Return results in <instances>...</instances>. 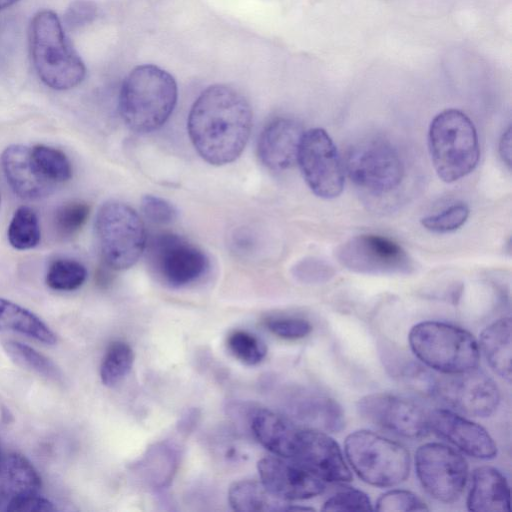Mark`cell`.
<instances>
[{"mask_svg":"<svg viewBox=\"0 0 512 512\" xmlns=\"http://www.w3.org/2000/svg\"><path fill=\"white\" fill-rule=\"evenodd\" d=\"M3 347L7 355L22 368L55 381L61 379V371L55 363L34 348L17 341H6Z\"/></svg>","mask_w":512,"mask_h":512,"instance_id":"cell-28","label":"cell"},{"mask_svg":"<svg viewBox=\"0 0 512 512\" xmlns=\"http://www.w3.org/2000/svg\"><path fill=\"white\" fill-rule=\"evenodd\" d=\"M499 152L503 161L511 166V128L504 132L499 143Z\"/></svg>","mask_w":512,"mask_h":512,"instance_id":"cell-42","label":"cell"},{"mask_svg":"<svg viewBox=\"0 0 512 512\" xmlns=\"http://www.w3.org/2000/svg\"><path fill=\"white\" fill-rule=\"evenodd\" d=\"M97 15V7L92 1L77 0L71 3L64 15V22L70 29H76L92 22Z\"/></svg>","mask_w":512,"mask_h":512,"instance_id":"cell-39","label":"cell"},{"mask_svg":"<svg viewBox=\"0 0 512 512\" xmlns=\"http://www.w3.org/2000/svg\"><path fill=\"white\" fill-rule=\"evenodd\" d=\"M375 510L391 511H428L426 503L416 494L404 489H392L383 493L376 501Z\"/></svg>","mask_w":512,"mask_h":512,"instance_id":"cell-35","label":"cell"},{"mask_svg":"<svg viewBox=\"0 0 512 512\" xmlns=\"http://www.w3.org/2000/svg\"><path fill=\"white\" fill-rule=\"evenodd\" d=\"M379 351L390 376L422 396L435 397L438 378L425 366L385 343Z\"/></svg>","mask_w":512,"mask_h":512,"instance_id":"cell-23","label":"cell"},{"mask_svg":"<svg viewBox=\"0 0 512 512\" xmlns=\"http://www.w3.org/2000/svg\"><path fill=\"white\" fill-rule=\"evenodd\" d=\"M147 258L156 275L172 287L196 282L210 264L203 250L174 233L155 235L148 243Z\"/></svg>","mask_w":512,"mask_h":512,"instance_id":"cell-11","label":"cell"},{"mask_svg":"<svg viewBox=\"0 0 512 512\" xmlns=\"http://www.w3.org/2000/svg\"><path fill=\"white\" fill-rule=\"evenodd\" d=\"M56 510L54 503L40 493L19 498L10 503L6 509L10 512H52Z\"/></svg>","mask_w":512,"mask_h":512,"instance_id":"cell-40","label":"cell"},{"mask_svg":"<svg viewBox=\"0 0 512 512\" xmlns=\"http://www.w3.org/2000/svg\"><path fill=\"white\" fill-rule=\"evenodd\" d=\"M87 278L86 268L72 259L53 261L46 274V284L54 290L72 291L81 287Z\"/></svg>","mask_w":512,"mask_h":512,"instance_id":"cell-31","label":"cell"},{"mask_svg":"<svg viewBox=\"0 0 512 512\" xmlns=\"http://www.w3.org/2000/svg\"><path fill=\"white\" fill-rule=\"evenodd\" d=\"M248 100L225 84L207 87L194 101L187 120L196 152L215 166L235 161L243 152L252 128Z\"/></svg>","mask_w":512,"mask_h":512,"instance_id":"cell-1","label":"cell"},{"mask_svg":"<svg viewBox=\"0 0 512 512\" xmlns=\"http://www.w3.org/2000/svg\"><path fill=\"white\" fill-rule=\"evenodd\" d=\"M347 269L373 275L408 274L413 262L395 241L380 235L362 234L345 242L337 251Z\"/></svg>","mask_w":512,"mask_h":512,"instance_id":"cell-12","label":"cell"},{"mask_svg":"<svg viewBox=\"0 0 512 512\" xmlns=\"http://www.w3.org/2000/svg\"><path fill=\"white\" fill-rule=\"evenodd\" d=\"M140 206L145 218L155 224H170L178 215L177 209L171 202L155 195H144Z\"/></svg>","mask_w":512,"mask_h":512,"instance_id":"cell-37","label":"cell"},{"mask_svg":"<svg viewBox=\"0 0 512 512\" xmlns=\"http://www.w3.org/2000/svg\"><path fill=\"white\" fill-rule=\"evenodd\" d=\"M7 236L9 243L15 249L28 250L36 247L41 238L36 213L30 207H19L10 221Z\"/></svg>","mask_w":512,"mask_h":512,"instance_id":"cell-27","label":"cell"},{"mask_svg":"<svg viewBox=\"0 0 512 512\" xmlns=\"http://www.w3.org/2000/svg\"><path fill=\"white\" fill-rule=\"evenodd\" d=\"M41 478L33 464L23 455L11 453L0 466V510L24 496L38 494Z\"/></svg>","mask_w":512,"mask_h":512,"instance_id":"cell-22","label":"cell"},{"mask_svg":"<svg viewBox=\"0 0 512 512\" xmlns=\"http://www.w3.org/2000/svg\"><path fill=\"white\" fill-rule=\"evenodd\" d=\"M428 147L437 175L448 183L471 173L480 157L475 126L458 109H446L433 118L428 131Z\"/></svg>","mask_w":512,"mask_h":512,"instance_id":"cell-4","label":"cell"},{"mask_svg":"<svg viewBox=\"0 0 512 512\" xmlns=\"http://www.w3.org/2000/svg\"><path fill=\"white\" fill-rule=\"evenodd\" d=\"M295 274L306 282H322L331 276L330 268L315 260H305L295 268Z\"/></svg>","mask_w":512,"mask_h":512,"instance_id":"cell-41","label":"cell"},{"mask_svg":"<svg viewBox=\"0 0 512 512\" xmlns=\"http://www.w3.org/2000/svg\"><path fill=\"white\" fill-rule=\"evenodd\" d=\"M29 47L33 66L48 87L69 90L85 78V65L66 38L58 16L50 10L39 11L32 19Z\"/></svg>","mask_w":512,"mask_h":512,"instance_id":"cell-3","label":"cell"},{"mask_svg":"<svg viewBox=\"0 0 512 512\" xmlns=\"http://www.w3.org/2000/svg\"><path fill=\"white\" fill-rule=\"evenodd\" d=\"M323 511H372L370 498L361 490L346 487L328 498Z\"/></svg>","mask_w":512,"mask_h":512,"instance_id":"cell-36","label":"cell"},{"mask_svg":"<svg viewBox=\"0 0 512 512\" xmlns=\"http://www.w3.org/2000/svg\"><path fill=\"white\" fill-rule=\"evenodd\" d=\"M266 327L276 336L297 340L309 335L312 331L311 323L298 317H277L266 321Z\"/></svg>","mask_w":512,"mask_h":512,"instance_id":"cell-38","label":"cell"},{"mask_svg":"<svg viewBox=\"0 0 512 512\" xmlns=\"http://www.w3.org/2000/svg\"><path fill=\"white\" fill-rule=\"evenodd\" d=\"M292 460L324 482L346 483L352 479L351 470L338 443L321 430L301 428Z\"/></svg>","mask_w":512,"mask_h":512,"instance_id":"cell-15","label":"cell"},{"mask_svg":"<svg viewBox=\"0 0 512 512\" xmlns=\"http://www.w3.org/2000/svg\"><path fill=\"white\" fill-rule=\"evenodd\" d=\"M177 98V83L169 72L153 64L139 65L123 80L119 113L131 131L151 133L169 119Z\"/></svg>","mask_w":512,"mask_h":512,"instance_id":"cell-2","label":"cell"},{"mask_svg":"<svg viewBox=\"0 0 512 512\" xmlns=\"http://www.w3.org/2000/svg\"><path fill=\"white\" fill-rule=\"evenodd\" d=\"M344 170L351 181L371 194H387L399 187L404 166L396 149L387 141L370 139L348 151Z\"/></svg>","mask_w":512,"mask_h":512,"instance_id":"cell-8","label":"cell"},{"mask_svg":"<svg viewBox=\"0 0 512 512\" xmlns=\"http://www.w3.org/2000/svg\"><path fill=\"white\" fill-rule=\"evenodd\" d=\"M227 346L234 357L247 365L260 363L267 353L265 344L257 336L242 330L229 335Z\"/></svg>","mask_w":512,"mask_h":512,"instance_id":"cell-32","label":"cell"},{"mask_svg":"<svg viewBox=\"0 0 512 512\" xmlns=\"http://www.w3.org/2000/svg\"><path fill=\"white\" fill-rule=\"evenodd\" d=\"M469 216L465 203H455L439 213L421 219V224L434 233H447L459 229Z\"/></svg>","mask_w":512,"mask_h":512,"instance_id":"cell-34","label":"cell"},{"mask_svg":"<svg viewBox=\"0 0 512 512\" xmlns=\"http://www.w3.org/2000/svg\"><path fill=\"white\" fill-rule=\"evenodd\" d=\"M90 207L83 201H70L61 205L54 215V227L61 237H70L77 233L86 223Z\"/></svg>","mask_w":512,"mask_h":512,"instance_id":"cell-33","label":"cell"},{"mask_svg":"<svg viewBox=\"0 0 512 512\" xmlns=\"http://www.w3.org/2000/svg\"><path fill=\"white\" fill-rule=\"evenodd\" d=\"M303 133L302 126L291 118L273 119L259 135L257 143L259 160L273 171L289 169L297 163Z\"/></svg>","mask_w":512,"mask_h":512,"instance_id":"cell-18","label":"cell"},{"mask_svg":"<svg viewBox=\"0 0 512 512\" xmlns=\"http://www.w3.org/2000/svg\"><path fill=\"white\" fill-rule=\"evenodd\" d=\"M297 163L310 190L318 197L332 199L344 187V166L337 148L322 128L304 131Z\"/></svg>","mask_w":512,"mask_h":512,"instance_id":"cell-10","label":"cell"},{"mask_svg":"<svg viewBox=\"0 0 512 512\" xmlns=\"http://www.w3.org/2000/svg\"><path fill=\"white\" fill-rule=\"evenodd\" d=\"M356 408L364 420L403 438H423L430 431L428 413L406 397L372 393L360 398Z\"/></svg>","mask_w":512,"mask_h":512,"instance_id":"cell-13","label":"cell"},{"mask_svg":"<svg viewBox=\"0 0 512 512\" xmlns=\"http://www.w3.org/2000/svg\"><path fill=\"white\" fill-rule=\"evenodd\" d=\"M134 362L132 348L123 341L112 342L100 365V378L108 387L118 384L131 370Z\"/></svg>","mask_w":512,"mask_h":512,"instance_id":"cell-29","label":"cell"},{"mask_svg":"<svg viewBox=\"0 0 512 512\" xmlns=\"http://www.w3.org/2000/svg\"><path fill=\"white\" fill-rule=\"evenodd\" d=\"M466 504L472 512H509L511 502L507 479L495 467H477L472 474Z\"/></svg>","mask_w":512,"mask_h":512,"instance_id":"cell-21","label":"cell"},{"mask_svg":"<svg viewBox=\"0 0 512 512\" xmlns=\"http://www.w3.org/2000/svg\"><path fill=\"white\" fill-rule=\"evenodd\" d=\"M228 501L235 511L240 512L288 511L291 505L270 492L261 481L256 480L233 483L228 491Z\"/></svg>","mask_w":512,"mask_h":512,"instance_id":"cell-25","label":"cell"},{"mask_svg":"<svg viewBox=\"0 0 512 512\" xmlns=\"http://www.w3.org/2000/svg\"><path fill=\"white\" fill-rule=\"evenodd\" d=\"M250 426L258 442L273 455L294 457L302 427L266 408H258L251 414Z\"/></svg>","mask_w":512,"mask_h":512,"instance_id":"cell-20","label":"cell"},{"mask_svg":"<svg viewBox=\"0 0 512 512\" xmlns=\"http://www.w3.org/2000/svg\"><path fill=\"white\" fill-rule=\"evenodd\" d=\"M2 460H3V456H2L1 447H0V466H1Z\"/></svg>","mask_w":512,"mask_h":512,"instance_id":"cell-44","label":"cell"},{"mask_svg":"<svg viewBox=\"0 0 512 512\" xmlns=\"http://www.w3.org/2000/svg\"><path fill=\"white\" fill-rule=\"evenodd\" d=\"M31 155L39 171L54 184L58 185L71 178V163L61 150L46 145H36L31 148Z\"/></svg>","mask_w":512,"mask_h":512,"instance_id":"cell-30","label":"cell"},{"mask_svg":"<svg viewBox=\"0 0 512 512\" xmlns=\"http://www.w3.org/2000/svg\"><path fill=\"white\" fill-rule=\"evenodd\" d=\"M18 1L19 0H0V10L10 7Z\"/></svg>","mask_w":512,"mask_h":512,"instance_id":"cell-43","label":"cell"},{"mask_svg":"<svg viewBox=\"0 0 512 512\" xmlns=\"http://www.w3.org/2000/svg\"><path fill=\"white\" fill-rule=\"evenodd\" d=\"M345 456L357 476L376 487H392L407 479L410 454L400 443L361 429L347 435Z\"/></svg>","mask_w":512,"mask_h":512,"instance_id":"cell-6","label":"cell"},{"mask_svg":"<svg viewBox=\"0 0 512 512\" xmlns=\"http://www.w3.org/2000/svg\"><path fill=\"white\" fill-rule=\"evenodd\" d=\"M1 165L9 186L23 199H42L56 189L57 185L45 178L37 168L28 146L14 144L5 148Z\"/></svg>","mask_w":512,"mask_h":512,"instance_id":"cell-19","label":"cell"},{"mask_svg":"<svg viewBox=\"0 0 512 512\" xmlns=\"http://www.w3.org/2000/svg\"><path fill=\"white\" fill-rule=\"evenodd\" d=\"M435 397L457 413L486 418L497 410L500 391L496 382L477 367L438 378Z\"/></svg>","mask_w":512,"mask_h":512,"instance_id":"cell-14","label":"cell"},{"mask_svg":"<svg viewBox=\"0 0 512 512\" xmlns=\"http://www.w3.org/2000/svg\"><path fill=\"white\" fill-rule=\"evenodd\" d=\"M415 469L425 491L443 503H453L460 498L469 474L463 455L439 442L425 443L417 449Z\"/></svg>","mask_w":512,"mask_h":512,"instance_id":"cell-9","label":"cell"},{"mask_svg":"<svg viewBox=\"0 0 512 512\" xmlns=\"http://www.w3.org/2000/svg\"><path fill=\"white\" fill-rule=\"evenodd\" d=\"M0 331L20 333L49 345L57 340L53 331L37 315L3 298H0Z\"/></svg>","mask_w":512,"mask_h":512,"instance_id":"cell-26","label":"cell"},{"mask_svg":"<svg viewBox=\"0 0 512 512\" xmlns=\"http://www.w3.org/2000/svg\"><path fill=\"white\" fill-rule=\"evenodd\" d=\"M257 470L265 487L285 501L310 499L325 489L323 480L292 459L265 457L258 461Z\"/></svg>","mask_w":512,"mask_h":512,"instance_id":"cell-16","label":"cell"},{"mask_svg":"<svg viewBox=\"0 0 512 512\" xmlns=\"http://www.w3.org/2000/svg\"><path fill=\"white\" fill-rule=\"evenodd\" d=\"M511 318H500L488 325L480 334L479 350L491 369L502 379L511 382Z\"/></svg>","mask_w":512,"mask_h":512,"instance_id":"cell-24","label":"cell"},{"mask_svg":"<svg viewBox=\"0 0 512 512\" xmlns=\"http://www.w3.org/2000/svg\"><path fill=\"white\" fill-rule=\"evenodd\" d=\"M429 429L461 452L482 460L497 455V445L488 431L451 409H434L428 413Z\"/></svg>","mask_w":512,"mask_h":512,"instance_id":"cell-17","label":"cell"},{"mask_svg":"<svg viewBox=\"0 0 512 512\" xmlns=\"http://www.w3.org/2000/svg\"><path fill=\"white\" fill-rule=\"evenodd\" d=\"M408 341L418 360L443 374L461 373L479 365L476 338L451 323L433 320L417 323L411 328Z\"/></svg>","mask_w":512,"mask_h":512,"instance_id":"cell-5","label":"cell"},{"mask_svg":"<svg viewBox=\"0 0 512 512\" xmlns=\"http://www.w3.org/2000/svg\"><path fill=\"white\" fill-rule=\"evenodd\" d=\"M95 230L101 257L106 266L114 270L132 267L147 245L142 219L131 206L118 200L101 205Z\"/></svg>","mask_w":512,"mask_h":512,"instance_id":"cell-7","label":"cell"}]
</instances>
